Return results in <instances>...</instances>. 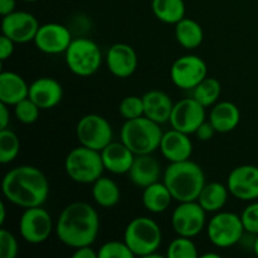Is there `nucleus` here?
Instances as JSON below:
<instances>
[{"label": "nucleus", "mask_w": 258, "mask_h": 258, "mask_svg": "<svg viewBox=\"0 0 258 258\" xmlns=\"http://www.w3.org/2000/svg\"><path fill=\"white\" fill-rule=\"evenodd\" d=\"M54 231L57 238L71 248L92 246L100 232V217L91 204L73 202L60 212Z\"/></svg>", "instance_id": "f257e3e1"}, {"label": "nucleus", "mask_w": 258, "mask_h": 258, "mask_svg": "<svg viewBox=\"0 0 258 258\" xmlns=\"http://www.w3.org/2000/svg\"><path fill=\"white\" fill-rule=\"evenodd\" d=\"M3 196L20 208L40 207L49 196V181L42 170L32 165L13 168L2 181Z\"/></svg>", "instance_id": "f03ea898"}, {"label": "nucleus", "mask_w": 258, "mask_h": 258, "mask_svg": "<svg viewBox=\"0 0 258 258\" xmlns=\"http://www.w3.org/2000/svg\"><path fill=\"white\" fill-rule=\"evenodd\" d=\"M163 181L170 190L174 201H197L202 189L206 185V174L199 164L190 159L178 163H170L166 166Z\"/></svg>", "instance_id": "7ed1b4c3"}, {"label": "nucleus", "mask_w": 258, "mask_h": 258, "mask_svg": "<svg viewBox=\"0 0 258 258\" xmlns=\"http://www.w3.org/2000/svg\"><path fill=\"white\" fill-rule=\"evenodd\" d=\"M163 135L160 125L146 116L126 120L121 127V141L135 155H148L158 150Z\"/></svg>", "instance_id": "20e7f679"}, {"label": "nucleus", "mask_w": 258, "mask_h": 258, "mask_svg": "<svg viewBox=\"0 0 258 258\" xmlns=\"http://www.w3.org/2000/svg\"><path fill=\"white\" fill-rule=\"evenodd\" d=\"M123 241L135 257L150 258L160 247L163 233L154 219L149 217H136L126 226Z\"/></svg>", "instance_id": "39448f33"}, {"label": "nucleus", "mask_w": 258, "mask_h": 258, "mask_svg": "<svg viewBox=\"0 0 258 258\" xmlns=\"http://www.w3.org/2000/svg\"><path fill=\"white\" fill-rule=\"evenodd\" d=\"M64 170L71 180L78 184H93L105 171L101 151L77 146L67 154Z\"/></svg>", "instance_id": "423d86ee"}, {"label": "nucleus", "mask_w": 258, "mask_h": 258, "mask_svg": "<svg viewBox=\"0 0 258 258\" xmlns=\"http://www.w3.org/2000/svg\"><path fill=\"white\" fill-rule=\"evenodd\" d=\"M67 68L78 77H91L102 64V53L97 43L88 38H76L64 52Z\"/></svg>", "instance_id": "0eeeda50"}, {"label": "nucleus", "mask_w": 258, "mask_h": 258, "mask_svg": "<svg viewBox=\"0 0 258 258\" xmlns=\"http://www.w3.org/2000/svg\"><path fill=\"white\" fill-rule=\"evenodd\" d=\"M209 242L218 248L236 246L244 234L241 216L232 212H217L206 227Z\"/></svg>", "instance_id": "6e6552de"}, {"label": "nucleus", "mask_w": 258, "mask_h": 258, "mask_svg": "<svg viewBox=\"0 0 258 258\" xmlns=\"http://www.w3.org/2000/svg\"><path fill=\"white\" fill-rule=\"evenodd\" d=\"M76 136L82 146L102 151L108 144L112 143V126L103 116L88 113L82 116L77 122Z\"/></svg>", "instance_id": "1a4fd4ad"}, {"label": "nucleus", "mask_w": 258, "mask_h": 258, "mask_svg": "<svg viewBox=\"0 0 258 258\" xmlns=\"http://www.w3.org/2000/svg\"><path fill=\"white\" fill-rule=\"evenodd\" d=\"M54 228L52 217L43 206L25 208L19 219L20 236L30 244H40L47 241Z\"/></svg>", "instance_id": "9d476101"}, {"label": "nucleus", "mask_w": 258, "mask_h": 258, "mask_svg": "<svg viewBox=\"0 0 258 258\" xmlns=\"http://www.w3.org/2000/svg\"><path fill=\"white\" fill-rule=\"evenodd\" d=\"M207 224V212L197 201L180 202L171 214V227L178 236L193 238Z\"/></svg>", "instance_id": "9b49d317"}, {"label": "nucleus", "mask_w": 258, "mask_h": 258, "mask_svg": "<svg viewBox=\"0 0 258 258\" xmlns=\"http://www.w3.org/2000/svg\"><path fill=\"white\" fill-rule=\"evenodd\" d=\"M206 77H208L207 63L203 58L196 54L179 57L171 64V82L180 90L193 91Z\"/></svg>", "instance_id": "f8f14e48"}, {"label": "nucleus", "mask_w": 258, "mask_h": 258, "mask_svg": "<svg viewBox=\"0 0 258 258\" xmlns=\"http://www.w3.org/2000/svg\"><path fill=\"white\" fill-rule=\"evenodd\" d=\"M204 121H206V107L201 105L196 98L188 97L174 103L169 122L175 130L191 135Z\"/></svg>", "instance_id": "ddd939ff"}, {"label": "nucleus", "mask_w": 258, "mask_h": 258, "mask_svg": "<svg viewBox=\"0 0 258 258\" xmlns=\"http://www.w3.org/2000/svg\"><path fill=\"white\" fill-rule=\"evenodd\" d=\"M227 186L238 201L253 202L258 198V166L246 164L234 168L227 178Z\"/></svg>", "instance_id": "4468645a"}, {"label": "nucleus", "mask_w": 258, "mask_h": 258, "mask_svg": "<svg viewBox=\"0 0 258 258\" xmlns=\"http://www.w3.org/2000/svg\"><path fill=\"white\" fill-rule=\"evenodd\" d=\"M39 23L37 18L28 12H13L3 17L2 33L15 43L33 42L39 29Z\"/></svg>", "instance_id": "2eb2a0df"}, {"label": "nucleus", "mask_w": 258, "mask_h": 258, "mask_svg": "<svg viewBox=\"0 0 258 258\" xmlns=\"http://www.w3.org/2000/svg\"><path fill=\"white\" fill-rule=\"evenodd\" d=\"M72 40V34L66 25L59 23H45L39 27L33 42L42 53L60 54L67 50Z\"/></svg>", "instance_id": "dca6fc26"}, {"label": "nucleus", "mask_w": 258, "mask_h": 258, "mask_svg": "<svg viewBox=\"0 0 258 258\" xmlns=\"http://www.w3.org/2000/svg\"><path fill=\"white\" fill-rule=\"evenodd\" d=\"M139 59L135 49L126 43H116L106 53V66L111 75L117 78H127L135 73Z\"/></svg>", "instance_id": "f3484780"}, {"label": "nucleus", "mask_w": 258, "mask_h": 258, "mask_svg": "<svg viewBox=\"0 0 258 258\" xmlns=\"http://www.w3.org/2000/svg\"><path fill=\"white\" fill-rule=\"evenodd\" d=\"M29 98L40 110H50L60 103L63 87L52 77H39L29 85Z\"/></svg>", "instance_id": "a211bd4d"}, {"label": "nucleus", "mask_w": 258, "mask_h": 258, "mask_svg": "<svg viewBox=\"0 0 258 258\" xmlns=\"http://www.w3.org/2000/svg\"><path fill=\"white\" fill-rule=\"evenodd\" d=\"M159 149L169 163H178L190 159L193 154V143L188 134L171 127V130L164 133Z\"/></svg>", "instance_id": "6ab92c4d"}, {"label": "nucleus", "mask_w": 258, "mask_h": 258, "mask_svg": "<svg viewBox=\"0 0 258 258\" xmlns=\"http://www.w3.org/2000/svg\"><path fill=\"white\" fill-rule=\"evenodd\" d=\"M127 176L134 185L144 189L159 181L161 176L160 164L151 154L136 155Z\"/></svg>", "instance_id": "aec40b11"}, {"label": "nucleus", "mask_w": 258, "mask_h": 258, "mask_svg": "<svg viewBox=\"0 0 258 258\" xmlns=\"http://www.w3.org/2000/svg\"><path fill=\"white\" fill-rule=\"evenodd\" d=\"M101 156H102L105 170L116 175H121L128 173L136 155L122 141L120 143L112 141L101 151Z\"/></svg>", "instance_id": "412c9836"}, {"label": "nucleus", "mask_w": 258, "mask_h": 258, "mask_svg": "<svg viewBox=\"0 0 258 258\" xmlns=\"http://www.w3.org/2000/svg\"><path fill=\"white\" fill-rule=\"evenodd\" d=\"M143 101L144 116L155 121L159 125L169 122L174 102L168 93L160 90L148 91L143 95Z\"/></svg>", "instance_id": "4be33fe9"}, {"label": "nucleus", "mask_w": 258, "mask_h": 258, "mask_svg": "<svg viewBox=\"0 0 258 258\" xmlns=\"http://www.w3.org/2000/svg\"><path fill=\"white\" fill-rule=\"evenodd\" d=\"M29 97V85L17 72L3 71L0 73V102L14 107L17 103Z\"/></svg>", "instance_id": "5701e85b"}, {"label": "nucleus", "mask_w": 258, "mask_h": 258, "mask_svg": "<svg viewBox=\"0 0 258 258\" xmlns=\"http://www.w3.org/2000/svg\"><path fill=\"white\" fill-rule=\"evenodd\" d=\"M209 122L217 133L227 134L233 131L241 121V111L231 101H222L212 106L209 113Z\"/></svg>", "instance_id": "b1692460"}, {"label": "nucleus", "mask_w": 258, "mask_h": 258, "mask_svg": "<svg viewBox=\"0 0 258 258\" xmlns=\"http://www.w3.org/2000/svg\"><path fill=\"white\" fill-rule=\"evenodd\" d=\"M173 199L170 190L164 181H156L143 189V206L153 214H160L168 211Z\"/></svg>", "instance_id": "393cba45"}, {"label": "nucleus", "mask_w": 258, "mask_h": 258, "mask_svg": "<svg viewBox=\"0 0 258 258\" xmlns=\"http://www.w3.org/2000/svg\"><path fill=\"white\" fill-rule=\"evenodd\" d=\"M229 194L231 193L228 186L219 181H212V183H206L197 202L203 207L207 213H217L226 206Z\"/></svg>", "instance_id": "a878e982"}, {"label": "nucleus", "mask_w": 258, "mask_h": 258, "mask_svg": "<svg viewBox=\"0 0 258 258\" xmlns=\"http://www.w3.org/2000/svg\"><path fill=\"white\" fill-rule=\"evenodd\" d=\"M175 38L176 42L185 49H196L203 43V28L196 20L183 18L175 24Z\"/></svg>", "instance_id": "bb28decb"}, {"label": "nucleus", "mask_w": 258, "mask_h": 258, "mask_svg": "<svg viewBox=\"0 0 258 258\" xmlns=\"http://www.w3.org/2000/svg\"><path fill=\"white\" fill-rule=\"evenodd\" d=\"M92 197L97 206L112 208L120 202L121 191L115 180L102 175L92 184Z\"/></svg>", "instance_id": "cd10ccee"}, {"label": "nucleus", "mask_w": 258, "mask_h": 258, "mask_svg": "<svg viewBox=\"0 0 258 258\" xmlns=\"http://www.w3.org/2000/svg\"><path fill=\"white\" fill-rule=\"evenodd\" d=\"M151 10L156 19L165 24H174L185 18L184 0H153Z\"/></svg>", "instance_id": "c85d7f7f"}, {"label": "nucleus", "mask_w": 258, "mask_h": 258, "mask_svg": "<svg viewBox=\"0 0 258 258\" xmlns=\"http://www.w3.org/2000/svg\"><path fill=\"white\" fill-rule=\"evenodd\" d=\"M191 92V97L196 98L201 105L204 107H212L221 97L222 85L217 78L206 77Z\"/></svg>", "instance_id": "c756f323"}, {"label": "nucleus", "mask_w": 258, "mask_h": 258, "mask_svg": "<svg viewBox=\"0 0 258 258\" xmlns=\"http://www.w3.org/2000/svg\"><path fill=\"white\" fill-rule=\"evenodd\" d=\"M20 151V140L10 128L0 130V163L10 164L18 158Z\"/></svg>", "instance_id": "7c9ffc66"}, {"label": "nucleus", "mask_w": 258, "mask_h": 258, "mask_svg": "<svg viewBox=\"0 0 258 258\" xmlns=\"http://www.w3.org/2000/svg\"><path fill=\"white\" fill-rule=\"evenodd\" d=\"M165 256L168 258H197L199 253L191 238L178 236L169 243Z\"/></svg>", "instance_id": "2f4dec72"}, {"label": "nucleus", "mask_w": 258, "mask_h": 258, "mask_svg": "<svg viewBox=\"0 0 258 258\" xmlns=\"http://www.w3.org/2000/svg\"><path fill=\"white\" fill-rule=\"evenodd\" d=\"M40 108L35 102H33L29 97L24 98L19 103L14 106V116L19 122L24 125H32L39 118Z\"/></svg>", "instance_id": "473e14b6"}, {"label": "nucleus", "mask_w": 258, "mask_h": 258, "mask_svg": "<svg viewBox=\"0 0 258 258\" xmlns=\"http://www.w3.org/2000/svg\"><path fill=\"white\" fill-rule=\"evenodd\" d=\"M118 112L126 120H134L144 116L143 96H127L123 98L118 106Z\"/></svg>", "instance_id": "72a5a7b5"}, {"label": "nucleus", "mask_w": 258, "mask_h": 258, "mask_svg": "<svg viewBox=\"0 0 258 258\" xmlns=\"http://www.w3.org/2000/svg\"><path fill=\"white\" fill-rule=\"evenodd\" d=\"M125 241H108L98 248V258H134Z\"/></svg>", "instance_id": "f704fd0d"}, {"label": "nucleus", "mask_w": 258, "mask_h": 258, "mask_svg": "<svg viewBox=\"0 0 258 258\" xmlns=\"http://www.w3.org/2000/svg\"><path fill=\"white\" fill-rule=\"evenodd\" d=\"M19 246L14 234L8 229H0V257L15 258L18 256Z\"/></svg>", "instance_id": "c9c22d12"}, {"label": "nucleus", "mask_w": 258, "mask_h": 258, "mask_svg": "<svg viewBox=\"0 0 258 258\" xmlns=\"http://www.w3.org/2000/svg\"><path fill=\"white\" fill-rule=\"evenodd\" d=\"M244 231L249 234H258V202L248 204L241 214Z\"/></svg>", "instance_id": "e433bc0d"}, {"label": "nucleus", "mask_w": 258, "mask_h": 258, "mask_svg": "<svg viewBox=\"0 0 258 258\" xmlns=\"http://www.w3.org/2000/svg\"><path fill=\"white\" fill-rule=\"evenodd\" d=\"M15 44H17V43L13 42L10 38L2 34V37H0V58H2L3 62L12 57L15 49Z\"/></svg>", "instance_id": "4c0bfd02"}, {"label": "nucleus", "mask_w": 258, "mask_h": 258, "mask_svg": "<svg viewBox=\"0 0 258 258\" xmlns=\"http://www.w3.org/2000/svg\"><path fill=\"white\" fill-rule=\"evenodd\" d=\"M216 128L213 127V125H212L211 122L208 121H204L203 123H202L201 126H199L198 128H197V131L194 133V135L197 136V139L201 141H209L213 139L214 134H216Z\"/></svg>", "instance_id": "58836bf2"}, {"label": "nucleus", "mask_w": 258, "mask_h": 258, "mask_svg": "<svg viewBox=\"0 0 258 258\" xmlns=\"http://www.w3.org/2000/svg\"><path fill=\"white\" fill-rule=\"evenodd\" d=\"M73 258H98V251H95L92 246H83L76 248L72 254Z\"/></svg>", "instance_id": "ea45409f"}, {"label": "nucleus", "mask_w": 258, "mask_h": 258, "mask_svg": "<svg viewBox=\"0 0 258 258\" xmlns=\"http://www.w3.org/2000/svg\"><path fill=\"white\" fill-rule=\"evenodd\" d=\"M10 106L0 102V130L9 127L10 122Z\"/></svg>", "instance_id": "a19ab883"}, {"label": "nucleus", "mask_w": 258, "mask_h": 258, "mask_svg": "<svg viewBox=\"0 0 258 258\" xmlns=\"http://www.w3.org/2000/svg\"><path fill=\"white\" fill-rule=\"evenodd\" d=\"M15 12V0H0V14L2 17Z\"/></svg>", "instance_id": "79ce46f5"}, {"label": "nucleus", "mask_w": 258, "mask_h": 258, "mask_svg": "<svg viewBox=\"0 0 258 258\" xmlns=\"http://www.w3.org/2000/svg\"><path fill=\"white\" fill-rule=\"evenodd\" d=\"M5 219H7V207H5L4 202L0 203V226H4Z\"/></svg>", "instance_id": "37998d69"}, {"label": "nucleus", "mask_w": 258, "mask_h": 258, "mask_svg": "<svg viewBox=\"0 0 258 258\" xmlns=\"http://www.w3.org/2000/svg\"><path fill=\"white\" fill-rule=\"evenodd\" d=\"M202 257H203V258H219V257H221V254L213 253V252H209V253L202 254Z\"/></svg>", "instance_id": "c03bdc74"}, {"label": "nucleus", "mask_w": 258, "mask_h": 258, "mask_svg": "<svg viewBox=\"0 0 258 258\" xmlns=\"http://www.w3.org/2000/svg\"><path fill=\"white\" fill-rule=\"evenodd\" d=\"M253 251L258 256V234L256 236V238H254V242H253Z\"/></svg>", "instance_id": "a18cd8bd"}, {"label": "nucleus", "mask_w": 258, "mask_h": 258, "mask_svg": "<svg viewBox=\"0 0 258 258\" xmlns=\"http://www.w3.org/2000/svg\"><path fill=\"white\" fill-rule=\"evenodd\" d=\"M23 2H27V3H33V2H37V0H23Z\"/></svg>", "instance_id": "49530a36"}]
</instances>
